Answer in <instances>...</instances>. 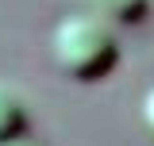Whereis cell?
<instances>
[{"label":"cell","instance_id":"277c9868","mask_svg":"<svg viewBox=\"0 0 154 146\" xmlns=\"http://www.w3.org/2000/svg\"><path fill=\"white\" fill-rule=\"evenodd\" d=\"M139 115H143V127H146V135L154 138V85L146 89V96H143V104H139Z\"/></svg>","mask_w":154,"mask_h":146},{"label":"cell","instance_id":"3957f363","mask_svg":"<svg viewBox=\"0 0 154 146\" xmlns=\"http://www.w3.org/2000/svg\"><path fill=\"white\" fill-rule=\"evenodd\" d=\"M89 4V16H96L100 23H119V27H131L139 19H146L150 12V0H85Z\"/></svg>","mask_w":154,"mask_h":146},{"label":"cell","instance_id":"6da1fadb","mask_svg":"<svg viewBox=\"0 0 154 146\" xmlns=\"http://www.w3.org/2000/svg\"><path fill=\"white\" fill-rule=\"evenodd\" d=\"M50 54L66 77L96 81L119 62V42L108 23H100L89 12H73L58 19V27L50 31Z\"/></svg>","mask_w":154,"mask_h":146},{"label":"cell","instance_id":"5b68a950","mask_svg":"<svg viewBox=\"0 0 154 146\" xmlns=\"http://www.w3.org/2000/svg\"><path fill=\"white\" fill-rule=\"evenodd\" d=\"M0 146H38V142H31V138L23 135V138H12V142H0Z\"/></svg>","mask_w":154,"mask_h":146},{"label":"cell","instance_id":"7a4b0ae2","mask_svg":"<svg viewBox=\"0 0 154 146\" xmlns=\"http://www.w3.org/2000/svg\"><path fill=\"white\" fill-rule=\"evenodd\" d=\"M27 123H31L27 100H23V96H19L16 89L0 85V142L23 138V135H27Z\"/></svg>","mask_w":154,"mask_h":146}]
</instances>
